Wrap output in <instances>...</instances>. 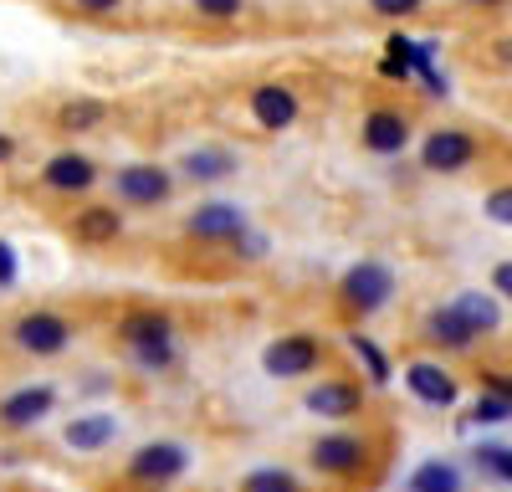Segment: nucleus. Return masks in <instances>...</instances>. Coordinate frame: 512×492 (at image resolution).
Returning <instances> with one entry per match:
<instances>
[{
  "label": "nucleus",
  "mask_w": 512,
  "mask_h": 492,
  "mask_svg": "<svg viewBox=\"0 0 512 492\" xmlns=\"http://www.w3.org/2000/svg\"><path fill=\"white\" fill-rule=\"evenodd\" d=\"M190 6H195L200 16H210V21H231V16H241L246 0H190Z\"/></svg>",
  "instance_id": "nucleus-32"
},
{
  "label": "nucleus",
  "mask_w": 512,
  "mask_h": 492,
  "mask_svg": "<svg viewBox=\"0 0 512 492\" xmlns=\"http://www.w3.org/2000/svg\"><path fill=\"white\" fill-rule=\"evenodd\" d=\"M16 282H21V257H16V246L0 236V293H11Z\"/></svg>",
  "instance_id": "nucleus-31"
},
{
  "label": "nucleus",
  "mask_w": 512,
  "mask_h": 492,
  "mask_svg": "<svg viewBox=\"0 0 512 492\" xmlns=\"http://www.w3.org/2000/svg\"><path fill=\"white\" fill-rule=\"evenodd\" d=\"M415 334H420V344L425 349H436V354H472L482 339L466 328L461 318H456V308L451 303H436V308H425L420 313V323H415Z\"/></svg>",
  "instance_id": "nucleus-11"
},
{
  "label": "nucleus",
  "mask_w": 512,
  "mask_h": 492,
  "mask_svg": "<svg viewBox=\"0 0 512 492\" xmlns=\"http://www.w3.org/2000/svg\"><path fill=\"white\" fill-rule=\"evenodd\" d=\"M72 339H77V328L57 308H31V313H21L11 323V344L21 354H31V359H57V354L72 349Z\"/></svg>",
  "instance_id": "nucleus-4"
},
{
  "label": "nucleus",
  "mask_w": 512,
  "mask_h": 492,
  "mask_svg": "<svg viewBox=\"0 0 512 492\" xmlns=\"http://www.w3.org/2000/svg\"><path fill=\"white\" fill-rule=\"evenodd\" d=\"M297 93L282 88V82H262V88H251V118H256V129H267V134H282L297 123Z\"/></svg>",
  "instance_id": "nucleus-16"
},
{
  "label": "nucleus",
  "mask_w": 512,
  "mask_h": 492,
  "mask_svg": "<svg viewBox=\"0 0 512 492\" xmlns=\"http://www.w3.org/2000/svg\"><path fill=\"white\" fill-rule=\"evenodd\" d=\"M359 139H364L369 154H405V144H410V118H405L400 108H369Z\"/></svg>",
  "instance_id": "nucleus-18"
},
{
  "label": "nucleus",
  "mask_w": 512,
  "mask_h": 492,
  "mask_svg": "<svg viewBox=\"0 0 512 492\" xmlns=\"http://www.w3.org/2000/svg\"><path fill=\"white\" fill-rule=\"evenodd\" d=\"M231 257H241V262H256V257H267V236L262 231H241L236 241H231Z\"/></svg>",
  "instance_id": "nucleus-30"
},
{
  "label": "nucleus",
  "mask_w": 512,
  "mask_h": 492,
  "mask_svg": "<svg viewBox=\"0 0 512 492\" xmlns=\"http://www.w3.org/2000/svg\"><path fill=\"white\" fill-rule=\"evenodd\" d=\"M103 113H108V108H103L98 98H77V103H67V108L57 113V123H62L67 134H82V129H98Z\"/></svg>",
  "instance_id": "nucleus-25"
},
{
  "label": "nucleus",
  "mask_w": 512,
  "mask_h": 492,
  "mask_svg": "<svg viewBox=\"0 0 512 492\" xmlns=\"http://www.w3.org/2000/svg\"><path fill=\"white\" fill-rule=\"evenodd\" d=\"M492 293H497L502 303H512V257L492 267Z\"/></svg>",
  "instance_id": "nucleus-35"
},
{
  "label": "nucleus",
  "mask_w": 512,
  "mask_h": 492,
  "mask_svg": "<svg viewBox=\"0 0 512 492\" xmlns=\"http://www.w3.org/2000/svg\"><path fill=\"white\" fill-rule=\"evenodd\" d=\"M128 364L139 369V375H169V369L180 364V344H159V349H134Z\"/></svg>",
  "instance_id": "nucleus-26"
},
{
  "label": "nucleus",
  "mask_w": 512,
  "mask_h": 492,
  "mask_svg": "<svg viewBox=\"0 0 512 492\" xmlns=\"http://www.w3.org/2000/svg\"><path fill=\"white\" fill-rule=\"evenodd\" d=\"M482 395H497V400L512 405V375H497V369H487V375H482Z\"/></svg>",
  "instance_id": "nucleus-34"
},
{
  "label": "nucleus",
  "mask_w": 512,
  "mask_h": 492,
  "mask_svg": "<svg viewBox=\"0 0 512 492\" xmlns=\"http://www.w3.org/2000/svg\"><path fill=\"white\" fill-rule=\"evenodd\" d=\"M328 344L318 334H308V328H292V334H277L267 349H262V369L272 380H308L318 375Z\"/></svg>",
  "instance_id": "nucleus-5"
},
{
  "label": "nucleus",
  "mask_w": 512,
  "mask_h": 492,
  "mask_svg": "<svg viewBox=\"0 0 512 492\" xmlns=\"http://www.w3.org/2000/svg\"><path fill=\"white\" fill-rule=\"evenodd\" d=\"M410 72H420V82H425V93H436V98H446V72H436V47H431V41H415V57H410Z\"/></svg>",
  "instance_id": "nucleus-27"
},
{
  "label": "nucleus",
  "mask_w": 512,
  "mask_h": 492,
  "mask_svg": "<svg viewBox=\"0 0 512 492\" xmlns=\"http://www.w3.org/2000/svg\"><path fill=\"white\" fill-rule=\"evenodd\" d=\"M77 6L88 11V16H108V11H118V6H123V0H77Z\"/></svg>",
  "instance_id": "nucleus-36"
},
{
  "label": "nucleus",
  "mask_w": 512,
  "mask_h": 492,
  "mask_svg": "<svg viewBox=\"0 0 512 492\" xmlns=\"http://www.w3.org/2000/svg\"><path fill=\"white\" fill-rule=\"evenodd\" d=\"M482 154L477 134H466V129H436V134H425L420 144V170H431V175H461V170H472Z\"/></svg>",
  "instance_id": "nucleus-8"
},
{
  "label": "nucleus",
  "mask_w": 512,
  "mask_h": 492,
  "mask_svg": "<svg viewBox=\"0 0 512 492\" xmlns=\"http://www.w3.org/2000/svg\"><path fill=\"white\" fill-rule=\"evenodd\" d=\"M466 6H497V0H466Z\"/></svg>",
  "instance_id": "nucleus-39"
},
{
  "label": "nucleus",
  "mask_w": 512,
  "mask_h": 492,
  "mask_svg": "<svg viewBox=\"0 0 512 492\" xmlns=\"http://www.w3.org/2000/svg\"><path fill=\"white\" fill-rule=\"evenodd\" d=\"M41 185L52 195H88L98 185V164L82 149H57L47 164H41Z\"/></svg>",
  "instance_id": "nucleus-14"
},
{
  "label": "nucleus",
  "mask_w": 512,
  "mask_h": 492,
  "mask_svg": "<svg viewBox=\"0 0 512 492\" xmlns=\"http://www.w3.org/2000/svg\"><path fill=\"white\" fill-rule=\"evenodd\" d=\"M11 159H16V144H11L6 134H0V164H11Z\"/></svg>",
  "instance_id": "nucleus-37"
},
{
  "label": "nucleus",
  "mask_w": 512,
  "mask_h": 492,
  "mask_svg": "<svg viewBox=\"0 0 512 492\" xmlns=\"http://www.w3.org/2000/svg\"><path fill=\"white\" fill-rule=\"evenodd\" d=\"M405 492H466V472H461L451 457H425V462L410 472Z\"/></svg>",
  "instance_id": "nucleus-21"
},
{
  "label": "nucleus",
  "mask_w": 512,
  "mask_h": 492,
  "mask_svg": "<svg viewBox=\"0 0 512 492\" xmlns=\"http://www.w3.org/2000/svg\"><path fill=\"white\" fill-rule=\"evenodd\" d=\"M502 421H512V405L497 400V395H482V400L461 416V431H472V426H502Z\"/></svg>",
  "instance_id": "nucleus-28"
},
{
  "label": "nucleus",
  "mask_w": 512,
  "mask_h": 492,
  "mask_svg": "<svg viewBox=\"0 0 512 492\" xmlns=\"http://www.w3.org/2000/svg\"><path fill=\"white\" fill-rule=\"evenodd\" d=\"M118 436H123V421L108 416V410H88V416H72L62 426V446L72 457H98V451H108Z\"/></svg>",
  "instance_id": "nucleus-15"
},
{
  "label": "nucleus",
  "mask_w": 512,
  "mask_h": 492,
  "mask_svg": "<svg viewBox=\"0 0 512 492\" xmlns=\"http://www.w3.org/2000/svg\"><path fill=\"white\" fill-rule=\"evenodd\" d=\"M502 62H512V41H502V52H497Z\"/></svg>",
  "instance_id": "nucleus-38"
},
{
  "label": "nucleus",
  "mask_w": 512,
  "mask_h": 492,
  "mask_svg": "<svg viewBox=\"0 0 512 492\" xmlns=\"http://www.w3.org/2000/svg\"><path fill=\"white\" fill-rule=\"evenodd\" d=\"M405 390H410L420 405H431V410H451V405L461 400V380L451 375L436 354H420V359L405 364Z\"/></svg>",
  "instance_id": "nucleus-9"
},
{
  "label": "nucleus",
  "mask_w": 512,
  "mask_h": 492,
  "mask_svg": "<svg viewBox=\"0 0 512 492\" xmlns=\"http://www.w3.org/2000/svg\"><path fill=\"white\" fill-rule=\"evenodd\" d=\"M185 472H190V446L175 441V436H159V441H144L134 457H128L123 482L144 487V492H164V487H175Z\"/></svg>",
  "instance_id": "nucleus-2"
},
{
  "label": "nucleus",
  "mask_w": 512,
  "mask_h": 492,
  "mask_svg": "<svg viewBox=\"0 0 512 492\" xmlns=\"http://www.w3.org/2000/svg\"><path fill=\"white\" fill-rule=\"evenodd\" d=\"M241 492H308V482L287 467H251L241 477Z\"/></svg>",
  "instance_id": "nucleus-23"
},
{
  "label": "nucleus",
  "mask_w": 512,
  "mask_h": 492,
  "mask_svg": "<svg viewBox=\"0 0 512 492\" xmlns=\"http://www.w3.org/2000/svg\"><path fill=\"white\" fill-rule=\"evenodd\" d=\"M472 467L487 477V482H502V487H512V446H497V441H477L472 446Z\"/></svg>",
  "instance_id": "nucleus-24"
},
{
  "label": "nucleus",
  "mask_w": 512,
  "mask_h": 492,
  "mask_svg": "<svg viewBox=\"0 0 512 492\" xmlns=\"http://www.w3.org/2000/svg\"><path fill=\"white\" fill-rule=\"evenodd\" d=\"M118 344H123V354L159 349V344H180V328H175V318H169L164 308H128L118 318Z\"/></svg>",
  "instance_id": "nucleus-12"
},
{
  "label": "nucleus",
  "mask_w": 512,
  "mask_h": 492,
  "mask_svg": "<svg viewBox=\"0 0 512 492\" xmlns=\"http://www.w3.org/2000/svg\"><path fill=\"white\" fill-rule=\"evenodd\" d=\"M349 349H354V359L364 364V375H369L374 385H390V380H395V364H390V354H384L369 334H359V328H354V334H349Z\"/></svg>",
  "instance_id": "nucleus-22"
},
{
  "label": "nucleus",
  "mask_w": 512,
  "mask_h": 492,
  "mask_svg": "<svg viewBox=\"0 0 512 492\" xmlns=\"http://www.w3.org/2000/svg\"><path fill=\"white\" fill-rule=\"evenodd\" d=\"M364 405H369V395H364V385L349 380V375H328V380H318V385L303 395V410H308V416L333 421V426L359 421V416H364Z\"/></svg>",
  "instance_id": "nucleus-6"
},
{
  "label": "nucleus",
  "mask_w": 512,
  "mask_h": 492,
  "mask_svg": "<svg viewBox=\"0 0 512 492\" xmlns=\"http://www.w3.org/2000/svg\"><path fill=\"white\" fill-rule=\"evenodd\" d=\"M67 236L77 246H113L123 236V211L118 205H82V211H72V221H67Z\"/></svg>",
  "instance_id": "nucleus-17"
},
{
  "label": "nucleus",
  "mask_w": 512,
  "mask_h": 492,
  "mask_svg": "<svg viewBox=\"0 0 512 492\" xmlns=\"http://www.w3.org/2000/svg\"><path fill=\"white\" fill-rule=\"evenodd\" d=\"M241 231H246V211L236 200H205L185 221V236L200 241V246H231Z\"/></svg>",
  "instance_id": "nucleus-10"
},
{
  "label": "nucleus",
  "mask_w": 512,
  "mask_h": 492,
  "mask_svg": "<svg viewBox=\"0 0 512 492\" xmlns=\"http://www.w3.org/2000/svg\"><path fill=\"white\" fill-rule=\"evenodd\" d=\"M175 195V175L164 164H123L113 175V200L134 205V211H154V205H169Z\"/></svg>",
  "instance_id": "nucleus-7"
},
{
  "label": "nucleus",
  "mask_w": 512,
  "mask_h": 492,
  "mask_svg": "<svg viewBox=\"0 0 512 492\" xmlns=\"http://www.w3.org/2000/svg\"><path fill=\"white\" fill-rule=\"evenodd\" d=\"M308 467L318 477H333V482H354L369 472V436L364 431H349V426H338V431H323L313 446H308Z\"/></svg>",
  "instance_id": "nucleus-3"
},
{
  "label": "nucleus",
  "mask_w": 512,
  "mask_h": 492,
  "mask_svg": "<svg viewBox=\"0 0 512 492\" xmlns=\"http://www.w3.org/2000/svg\"><path fill=\"white\" fill-rule=\"evenodd\" d=\"M482 216H487L492 226H507V231H512V185L487 190V200H482Z\"/></svg>",
  "instance_id": "nucleus-29"
},
{
  "label": "nucleus",
  "mask_w": 512,
  "mask_h": 492,
  "mask_svg": "<svg viewBox=\"0 0 512 492\" xmlns=\"http://www.w3.org/2000/svg\"><path fill=\"white\" fill-rule=\"evenodd\" d=\"M180 175H185V180H195V185H221V180H231V175H236V154H231V149H221V144L190 149V154H180Z\"/></svg>",
  "instance_id": "nucleus-20"
},
{
  "label": "nucleus",
  "mask_w": 512,
  "mask_h": 492,
  "mask_svg": "<svg viewBox=\"0 0 512 492\" xmlns=\"http://www.w3.org/2000/svg\"><path fill=\"white\" fill-rule=\"evenodd\" d=\"M57 410L52 385H16L11 395H0V431H31Z\"/></svg>",
  "instance_id": "nucleus-13"
},
{
  "label": "nucleus",
  "mask_w": 512,
  "mask_h": 492,
  "mask_svg": "<svg viewBox=\"0 0 512 492\" xmlns=\"http://www.w3.org/2000/svg\"><path fill=\"white\" fill-rule=\"evenodd\" d=\"M451 308H456V318L472 328L477 339H492V334H502V298L497 293H482V287H466V293H456L451 298Z\"/></svg>",
  "instance_id": "nucleus-19"
},
{
  "label": "nucleus",
  "mask_w": 512,
  "mask_h": 492,
  "mask_svg": "<svg viewBox=\"0 0 512 492\" xmlns=\"http://www.w3.org/2000/svg\"><path fill=\"white\" fill-rule=\"evenodd\" d=\"M395 267L379 262V257H359L344 277H338V308L349 318H374L379 308H390L395 298Z\"/></svg>",
  "instance_id": "nucleus-1"
},
{
  "label": "nucleus",
  "mask_w": 512,
  "mask_h": 492,
  "mask_svg": "<svg viewBox=\"0 0 512 492\" xmlns=\"http://www.w3.org/2000/svg\"><path fill=\"white\" fill-rule=\"evenodd\" d=\"M420 6H425V0H369V11H379V16H395V21H400V16H415Z\"/></svg>",
  "instance_id": "nucleus-33"
}]
</instances>
